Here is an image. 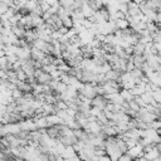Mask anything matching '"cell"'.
<instances>
[{"label":"cell","instance_id":"cell-1","mask_svg":"<svg viewBox=\"0 0 161 161\" xmlns=\"http://www.w3.org/2000/svg\"><path fill=\"white\" fill-rule=\"evenodd\" d=\"M159 156H160V152H159V150L156 148V146H155L152 150H150L148 152H145V155H144V157H145L146 160H148V161L157 159Z\"/></svg>","mask_w":161,"mask_h":161},{"label":"cell","instance_id":"cell-2","mask_svg":"<svg viewBox=\"0 0 161 161\" xmlns=\"http://www.w3.org/2000/svg\"><path fill=\"white\" fill-rule=\"evenodd\" d=\"M134 47V54L135 56H142L145 52V44H142L141 42H137Z\"/></svg>","mask_w":161,"mask_h":161},{"label":"cell","instance_id":"cell-3","mask_svg":"<svg viewBox=\"0 0 161 161\" xmlns=\"http://www.w3.org/2000/svg\"><path fill=\"white\" fill-rule=\"evenodd\" d=\"M120 94L122 96V98L125 101H127V102H130V101H132L134 99V94L131 93L130 89H125V88H121V91H120Z\"/></svg>","mask_w":161,"mask_h":161},{"label":"cell","instance_id":"cell-4","mask_svg":"<svg viewBox=\"0 0 161 161\" xmlns=\"http://www.w3.org/2000/svg\"><path fill=\"white\" fill-rule=\"evenodd\" d=\"M67 88H68V85H65V83H63L62 81H59L57 87H56V92L57 93H63V92L67 91Z\"/></svg>","mask_w":161,"mask_h":161},{"label":"cell","instance_id":"cell-5","mask_svg":"<svg viewBox=\"0 0 161 161\" xmlns=\"http://www.w3.org/2000/svg\"><path fill=\"white\" fill-rule=\"evenodd\" d=\"M128 105H130V110H134V111H136V112H139V110L141 108V107H140L139 105H137L134 99H132V101H130Z\"/></svg>","mask_w":161,"mask_h":161},{"label":"cell","instance_id":"cell-6","mask_svg":"<svg viewBox=\"0 0 161 161\" xmlns=\"http://www.w3.org/2000/svg\"><path fill=\"white\" fill-rule=\"evenodd\" d=\"M117 161H134V159L131 157L130 155H127L126 152H125V154H122V155H121L120 157H118V160H117Z\"/></svg>","mask_w":161,"mask_h":161},{"label":"cell","instance_id":"cell-7","mask_svg":"<svg viewBox=\"0 0 161 161\" xmlns=\"http://www.w3.org/2000/svg\"><path fill=\"white\" fill-rule=\"evenodd\" d=\"M159 161H161V155H160V156H159Z\"/></svg>","mask_w":161,"mask_h":161}]
</instances>
